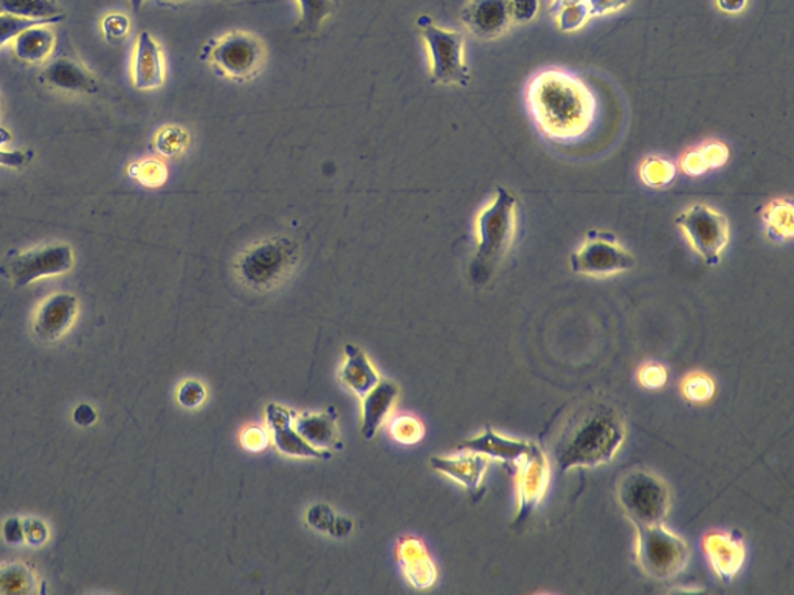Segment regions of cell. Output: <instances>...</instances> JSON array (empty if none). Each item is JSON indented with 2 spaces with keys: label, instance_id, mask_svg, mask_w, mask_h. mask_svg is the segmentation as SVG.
Segmentation results:
<instances>
[{
  "label": "cell",
  "instance_id": "cell-1",
  "mask_svg": "<svg viewBox=\"0 0 794 595\" xmlns=\"http://www.w3.org/2000/svg\"><path fill=\"white\" fill-rule=\"evenodd\" d=\"M526 102L538 131L559 143L582 139L598 109L593 90L562 68L538 72L526 87Z\"/></svg>",
  "mask_w": 794,
  "mask_h": 595
},
{
  "label": "cell",
  "instance_id": "cell-2",
  "mask_svg": "<svg viewBox=\"0 0 794 595\" xmlns=\"http://www.w3.org/2000/svg\"><path fill=\"white\" fill-rule=\"evenodd\" d=\"M625 423L620 411L601 400H590L562 423L551 445L560 473L610 464L624 445Z\"/></svg>",
  "mask_w": 794,
  "mask_h": 595
},
{
  "label": "cell",
  "instance_id": "cell-3",
  "mask_svg": "<svg viewBox=\"0 0 794 595\" xmlns=\"http://www.w3.org/2000/svg\"><path fill=\"white\" fill-rule=\"evenodd\" d=\"M517 197L498 186L476 216V251L469 269L473 284H487L509 255L517 235Z\"/></svg>",
  "mask_w": 794,
  "mask_h": 595
},
{
  "label": "cell",
  "instance_id": "cell-4",
  "mask_svg": "<svg viewBox=\"0 0 794 595\" xmlns=\"http://www.w3.org/2000/svg\"><path fill=\"white\" fill-rule=\"evenodd\" d=\"M298 264V246L292 239L277 236L259 240L236 258V278L254 292H269L282 284Z\"/></svg>",
  "mask_w": 794,
  "mask_h": 595
},
{
  "label": "cell",
  "instance_id": "cell-5",
  "mask_svg": "<svg viewBox=\"0 0 794 595\" xmlns=\"http://www.w3.org/2000/svg\"><path fill=\"white\" fill-rule=\"evenodd\" d=\"M622 513L633 526L658 524L670 512L672 494L662 476L645 468L625 473L616 486Z\"/></svg>",
  "mask_w": 794,
  "mask_h": 595
},
{
  "label": "cell",
  "instance_id": "cell-6",
  "mask_svg": "<svg viewBox=\"0 0 794 595\" xmlns=\"http://www.w3.org/2000/svg\"><path fill=\"white\" fill-rule=\"evenodd\" d=\"M635 562L647 577L667 582L686 571L689 545L664 522L635 526Z\"/></svg>",
  "mask_w": 794,
  "mask_h": 595
},
{
  "label": "cell",
  "instance_id": "cell-7",
  "mask_svg": "<svg viewBox=\"0 0 794 595\" xmlns=\"http://www.w3.org/2000/svg\"><path fill=\"white\" fill-rule=\"evenodd\" d=\"M418 26L429 50L431 82L444 86H469L471 71L465 64L463 34L442 29L427 17L418 19Z\"/></svg>",
  "mask_w": 794,
  "mask_h": 595
},
{
  "label": "cell",
  "instance_id": "cell-8",
  "mask_svg": "<svg viewBox=\"0 0 794 595\" xmlns=\"http://www.w3.org/2000/svg\"><path fill=\"white\" fill-rule=\"evenodd\" d=\"M205 50V60L212 64L216 74L244 83L255 78L265 67L266 48L261 40L247 32H232L219 40L210 42Z\"/></svg>",
  "mask_w": 794,
  "mask_h": 595
},
{
  "label": "cell",
  "instance_id": "cell-9",
  "mask_svg": "<svg viewBox=\"0 0 794 595\" xmlns=\"http://www.w3.org/2000/svg\"><path fill=\"white\" fill-rule=\"evenodd\" d=\"M675 224L706 266L720 264L721 255L729 244L727 216L708 205L697 204L683 212Z\"/></svg>",
  "mask_w": 794,
  "mask_h": 595
},
{
  "label": "cell",
  "instance_id": "cell-10",
  "mask_svg": "<svg viewBox=\"0 0 794 595\" xmlns=\"http://www.w3.org/2000/svg\"><path fill=\"white\" fill-rule=\"evenodd\" d=\"M635 264V257L621 246L616 236L599 230L588 231L582 246L570 258L572 272L590 278L614 277L629 272Z\"/></svg>",
  "mask_w": 794,
  "mask_h": 595
},
{
  "label": "cell",
  "instance_id": "cell-11",
  "mask_svg": "<svg viewBox=\"0 0 794 595\" xmlns=\"http://www.w3.org/2000/svg\"><path fill=\"white\" fill-rule=\"evenodd\" d=\"M74 264L75 255L71 246L49 244L13 255L0 267V273L13 284L14 289H22L42 278L60 277L71 272Z\"/></svg>",
  "mask_w": 794,
  "mask_h": 595
},
{
  "label": "cell",
  "instance_id": "cell-12",
  "mask_svg": "<svg viewBox=\"0 0 794 595\" xmlns=\"http://www.w3.org/2000/svg\"><path fill=\"white\" fill-rule=\"evenodd\" d=\"M514 470L517 499L514 524L521 526L544 501L551 483V464L541 446L530 442L528 452L515 464Z\"/></svg>",
  "mask_w": 794,
  "mask_h": 595
},
{
  "label": "cell",
  "instance_id": "cell-13",
  "mask_svg": "<svg viewBox=\"0 0 794 595\" xmlns=\"http://www.w3.org/2000/svg\"><path fill=\"white\" fill-rule=\"evenodd\" d=\"M293 415H296V411L278 405V403H269L266 408L267 425H269L277 452L288 457H300V459L330 461L331 452L314 448L297 433V430L293 429Z\"/></svg>",
  "mask_w": 794,
  "mask_h": 595
},
{
  "label": "cell",
  "instance_id": "cell-14",
  "mask_svg": "<svg viewBox=\"0 0 794 595\" xmlns=\"http://www.w3.org/2000/svg\"><path fill=\"white\" fill-rule=\"evenodd\" d=\"M461 22L480 40L502 37L514 25L509 0H469L461 10Z\"/></svg>",
  "mask_w": 794,
  "mask_h": 595
},
{
  "label": "cell",
  "instance_id": "cell-15",
  "mask_svg": "<svg viewBox=\"0 0 794 595\" xmlns=\"http://www.w3.org/2000/svg\"><path fill=\"white\" fill-rule=\"evenodd\" d=\"M78 298L72 293H55L42 301L33 318V334L41 342L53 343L63 338L78 316Z\"/></svg>",
  "mask_w": 794,
  "mask_h": 595
},
{
  "label": "cell",
  "instance_id": "cell-16",
  "mask_svg": "<svg viewBox=\"0 0 794 595\" xmlns=\"http://www.w3.org/2000/svg\"><path fill=\"white\" fill-rule=\"evenodd\" d=\"M491 459L480 453L464 452L455 456H433L430 467L464 487L475 499L483 498L484 478Z\"/></svg>",
  "mask_w": 794,
  "mask_h": 595
},
{
  "label": "cell",
  "instance_id": "cell-17",
  "mask_svg": "<svg viewBox=\"0 0 794 595\" xmlns=\"http://www.w3.org/2000/svg\"><path fill=\"white\" fill-rule=\"evenodd\" d=\"M704 551L713 574L725 583H731L737 577L747 559L742 538L727 530H712L706 533Z\"/></svg>",
  "mask_w": 794,
  "mask_h": 595
},
{
  "label": "cell",
  "instance_id": "cell-18",
  "mask_svg": "<svg viewBox=\"0 0 794 595\" xmlns=\"http://www.w3.org/2000/svg\"><path fill=\"white\" fill-rule=\"evenodd\" d=\"M632 0H552L549 13L556 19L560 32H578L588 19L616 13L630 6Z\"/></svg>",
  "mask_w": 794,
  "mask_h": 595
},
{
  "label": "cell",
  "instance_id": "cell-19",
  "mask_svg": "<svg viewBox=\"0 0 794 595\" xmlns=\"http://www.w3.org/2000/svg\"><path fill=\"white\" fill-rule=\"evenodd\" d=\"M165 56L159 42L148 32H141L137 37L136 52H133L132 83L136 89L154 90L165 83Z\"/></svg>",
  "mask_w": 794,
  "mask_h": 595
},
{
  "label": "cell",
  "instance_id": "cell-20",
  "mask_svg": "<svg viewBox=\"0 0 794 595\" xmlns=\"http://www.w3.org/2000/svg\"><path fill=\"white\" fill-rule=\"evenodd\" d=\"M529 445L530 442L528 441L503 436L498 431L486 426L484 431H481L479 436L461 442V444L458 445V450L480 453V455H484L491 461H498V463L514 468L515 464L528 452Z\"/></svg>",
  "mask_w": 794,
  "mask_h": 595
},
{
  "label": "cell",
  "instance_id": "cell-21",
  "mask_svg": "<svg viewBox=\"0 0 794 595\" xmlns=\"http://www.w3.org/2000/svg\"><path fill=\"white\" fill-rule=\"evenodd\" d=\"M339 411L335 407L326 408L323 413L293 415V429L309 445L316 450H343L337 426Z\"/></svg>",
  "mask_w": 794,
  "mask_h": 595
},
{
  "label": "cell",
  "instance_id": "cell-22",
  "mask_svg": "<svg viewBox=\"0 0 794 595\" xmlns=\"http://www.w3.org/2000/svg\"><path fill=\"white\" fill-rule=\"evenodd\" d=\"M399 394V388L389 380H382L362 399L361 433L365 441H372L377 431L391 414Z\"/></svg>",
  "mask_w": 794,
  "mask_h": 595
},
{
  "label": "cell",
  "instance_id": "cell-23",
  "mask_svg": "<svg viewBox=\"0 0 794 595\" xmlns=\"http://www.w3.org/2000/svg\"><path fill=\"white\" fill-rule=\"evenodd\" d=\"M41 82L52 89L72 91V94L98 91L97 79L82 64L68 58H60L50 63L42 71Z\"/></svg>",
  "mask_w": 794,
  "mask_h": 595
},
{
  "label": "cell",
  "instance_id": "cell-24",
  "mask_svg": "<svg viewBox=\"0 0 794 595\" xmlns=\"http://www.w3.org/2000/svg\"><path fill=\"white\" fill-rule=\"evenodd\" d=\"M397 556H399V562L403 564V570L411 586L427 589L434 585L438 578L437 566L431 562L426 548L418 538H400Z\"/></svg>",
  "mask_w": 794,
  "mask_h": 595
},
{
  "label": "cell",
  "instance_id": "cell-25",
  "mask_svg": "<svg viewBox=\"0 0 794 595\" xmlns=\"http://www.w3.org/2000/svg\"><path fill=\"white\" fill-rule=\"evenodd\" d=\"M339 380L347 389L364 399L366 394L380 381L379 372L358 346H345V364L339 374Z\"/></svg>",
  "mask_w": 794,
  "mask_h": 595
},
{
  "label": "cell",
  "instance_id": "cell-26",
  "mask_svg": "<svg viewBox=\"0 0 794 595\" xmlns=\"http://www.w3.org/2000/svg\"><path fill=\"white\" fill-rule=\"evenodd\" d=\"M729 149L721 141H706L700 147L689 149L679 160L683 173L690 177L704 175L706 171L719 170L727 165Z\"/></svg>",
  "mask_w": 794,
  "mask_h": 595
},
{
  "label": "cell",
  "instance_id": "cell-27",
  "mask_svg": "<svg viewBox=\"0 0 794 595\" xmlns=\"http://www.w3.org/2000/svg\"><path fill=\"white\" fill-rule=\"evenodd\" d=\"M55 48V33L47 25H36L25 30L13 40L14 55L24 63H42Z\"/></svg>",
  "mask_w": 794,
  "mask_h": 595
},
{
  "label": "cell",
  "instance_id": "cell-28",
  "mask_svg": "<svg viewBox=\"0 0 794 595\" xmlns=\"http://www.w3.org/2000/svg\"><path fill=\"white\" fill-rule=\"evenodd\" d=\"M762 223L766 236L774 242L793 239V202L790 198H774L762 209Z\"/></svg>",
  "mask_w": 794,
  "mask_h": 595
},
{
  "label": "cell",
  "instance_id": "cell-29",
  "mask_svg": "<svg viewBox=\"0 0 794 595\" xmlns=\"http://www.w3.org/2000/svg\"><path fill=\"white\" fill-rule=\"evenodd\" d=\"M40 578L30 564L6 562L0 564V594H36Z\"/></svg>",
  "mask_w": 794,
  "mask_h": 595
},
{
  "label": "cell",
  "instance_id": "cell-30",
  "mask_svg": "<svg viewBox=\"0 0 794 595\" xmlns=\"http://www.w3.org/2000/svg\"><path fill=\"white\" fill-rule=\"evenodd\" d=\"M0 13L37 21H63V9L56 0H0Z\"/></svg>",
  "mask_w": 794,
  "mask_h": 595
},
{
  "label": "cell",
  "instance_id": "cell-31",
  "mask_svg": "<svg viewBox=\"0 0 794 595\" xmlns=\"http://www.w3.org/2000/svg\"><path fill=\"white\" fill-rule=\"evenodd\" d=\"M307 522L309 528L334 538H345L354 530L353 520L340 517L326 505L312 506L307 512Z\"/></svg>",
  "mask_w": 794,
  "mask_h": 595
},
{
  "label": "cell",
  "instance_id": "cell-32",
  "mask_svg": "<svg viewBox=\"0 0 794 595\" xmlns=\"http://www.w3.org/2000/svg\"><path fill=\"white\" fill-rule=\"evenodd\" d=\"M300 26L308 33L322 29L324 21L334 13L337 0H297Z\"/></svg>",
  "mask_w": 794,
  "mask_h": 595
},
{
  "label": "cell",
  "instance_id": "cell-33",
  "mask_svg": "<svg viewBox=\"0 0 794 595\" xmlns=\"http://www.w3.org/2000/svg\"><path fill=\"white\" fill-rule=\"evenodd\" d=\"M637 174L644 185L651 188H666L677 175V167L669 160L651 155L641 162Z\"/></svg>",
  "mask_w": 794,
  "mask_h": 595
},
{
  "label": "cell",
  "instance_id": "cell-34",
  "mask_svg": "<svg viewBox=\"0 0 794 595\" xmlns=\"http://www.w3.org/2000/svg\"><path fill=\"white\" fill-rule=\"evenodd\" d=\"M190 147V133L181 126H165L155 136L154 148L163 158H179Z\"/></svg>",
  "mask_w": 794,
  "mask_h": 595
},
{
  "label": "cell",
  "instance_id": "cell-35",
  "mask_svg": "<svg viewBox=\"0 0 794 595\" xmlns=\"http://www.w3.org/2000/svg\"><path fill=\"white\" fill-rule=\"evenodd\" d=\"M682 394L693 403L711 402L716 396V381L704 371L689 372L682 381Z\"/></svg>",
  "mask_w": 794,
  "mask_h": 595
},
{
  "label": "cell",
  "instance_id": "cell-36",
  "mask_svg": "<svg viewBox=\"0 0 794 595\" xmlns=\"http://www.w3.org/2000/svg\"><path fill=\"white\" fill-rule=\"evenodd\" d=\"M129 174L141 185L148 188H159L165 185L168 178V170L165 163L158 159L141 160V162L132 163L129 166Z\"/></svg>",
  "mask_w": 794,
  "mask_h": 595
},
{
  "label": "cell",
  "instance_id": "cell-37",
  "mask_svg": "<svg viewBox=\"0 0 794 595\" xmlns=\"http://www.w3.org/2000/svg\"><path fill=\"white\" fill-rule=\"evenodd\" d=\"M55 21H37V19H26L21 17H13V14L0 13V47L9 44L19 34L25 32V30L32 29L36 25H53Z\"/></svg>",
  "mask_w": 794,
  "mask_h": 595
},
{
  "label": "cell",
  "instance_id": "cell-38",
  "mask_svg": "<svg viewBox=\"0 0 794 595\" xmlns=\"http://www.w3.org/2000/svg\"><path fill=\"white\" fill-rule=\"evenodd\" d=\"M389 430H391L393 437L403 445L418 444L423 437V433H426L422 423L418 419L411 418V415L395 419Z\"/></svg>",
  "mask_w": 794,
  "mask_h": 595
},
{
  "label": "cell",
  "instance_id": "cell-39",
  "mask_svg": "<svg viewBox=\"0 0 794 595\" xmlns=\"http://www.w3.org/2000/svg\"><path fill=\"white\" fill-rule=\"evenodd\" d=\"M207 399V388L197 380L183 381L178 389L179 405L185 410H196Z\"/></svg>",
  "mask_w": 794,
  "mask_h": 595
},
{
  "label": "cell",
  "instance_id": "cell-40",
  "mask_svg": "<svg viewBox=\"0 0 794 595\" xmlns=\"http://www.w3.org/2000/svg\"><path fill=\"white\" fill-rule=\"evenodd\" d=\"M636 379L641 387L656 391V389H662L667 383L669 372L663 365L651 361V364H645L637 369Z\"/></svg>",
  "mask_w": 794,
  "mask_h": 595
},
{
  "label": "cell",
  "instance_id": "cell-41",
  "mask_svg": "<svg viewBox=\"0 0 794 595\" xmlns=\"http://www.w3.org/2000/svg\"><path fill=\"white\" fill-rule=\"evenodd\" d=\"M101 29L106 40L110 42L124 41L128 36L129 30H131V21L125 14H108L103 19Z\"/></svg>",
  "mask_w": 794,
  "mask_h": 595
},
{
  "label": "cell",
  "instance_id": "cell-42",
  "mask_svg": "<svg viewBox=\"0 0 794 595\" xmlns=\"http://www.w3.org/2000/svg\"><path fill=\"white\" fill-rule=\"evenodd\" d=\"M514 25L529 24L540 11V0H509Z\"/></svg>",
  "mask_w": 794,
  "mask_h": 595
},
{
  "label": "cell",
  "instance_id": "cell-43",
  "mask_svg": "<svg viewBox=\"0 0 794 595\" xmlns=\"http://www.w3.org/2000/svg\"><path fill=\"white\" fill-rule=\"evenodd\" d=\"M24 533L25 544L32 545V548H41L42 544L47 543V524L42 520H37V518H25Z\"/></svg>",
  "mask_w": 794,
  "mask_h": 595
},
{
  "label": "cell",
  "instance_id": "cell-44",
  "mask_svg": "<svg viewBox=\"0 0 794 595\" xmlns=\"http://www.w3.org/2000/svg\"><path fill=\"white\" fill-rule=\"evenodd\" d=\"M3 540L9 544H25L24 520L22 518H10L2 526Z\"/></svg>",
  "mask_w": 794,
  "mask_h": 595
},
{
  "label": "cell",
  "instance_id": "cell-45",
  "mask_svg": "<svg viewBox=\"0 0 794 595\" xmlns=\"http://www.w3.org/2000/svg\"><path fill=\"white\" fill-rule=\"evenodd\" d=\"M32 151H6L0 149V166L14 167V170H21L32 162Z\"/></svg>",
  "mask_w": 794,
  "mask_h": 595
},
{
  "label": "cell",
  "instance_id": "cell-46",
  "mask_svg": "<svg viewBox=\"0 0 794 595\" xmlns=\"http://www.w3.org/2000/svg\"><path fill=\"white\" fill-rule=\"evenodd\" d=\"M267 441H269V437H267L266 431L258 429V426H251L243 436V444L250 452H259V450L265 448Z\"/></svg>",
  "mask_w": 794,
  "mask_h": 595
},
{
  "label": "cell",
  "instance_id": "cell-47",
  "mask_svg": "<svg viewBox=\"0 0 794 595\" xmlns=\"http://www.w3.org/2000/svg\"><path fill=\"white\" fill-rule=\"evenodd\" d=\"M97 411H95L90 405H87V403H82V405L76 407V410L74 411V421L76 425L92 426L95 422H97Z\"/></svg>",
  "mask_w": 794,
  "mask_h": 595
},
{
  "label": "cell",
  "instance_id": "cell-48",
  "mask_svg": "<svg viewBox=\"0 0 794 595\" xmlns=\"http://www.w3.org/2000/svg\"><path fill=\"white\" fill-rule=\"evenodd\" d=\"M748 0H717V7L723 13L737 14L740 13L747 7Z\"/></svg>",
  "mask_w": 794,
  "mask_h": 595
},
{
  "label": "cell",
  "instance_id": "cell-49",
  "mask_svg": "<svg viewBox=\"0 0 794 595\" xmlns=\"http://www.w3.org/2000/svg\"><path fill=\"white\" fill-rule=\"evenodd\" d=\"M11 141V133L9 129L2 128L0 126V147H3V144L10 143Z\"/></svg>",
  "mask_w": 794,
  "mask_h": 595
},
{
  "label": "cell",
  "instance_id": "cell-50",
  "mask_svg": "<svg viewBox=\"0 0 794 595\" xmlns=\"http://www.w3.org/2000/svg\"><path fill=\"white\" fill-rule=\"evenodd\" d=\"M144 2H147V0H129L133 11H139Z\"/></svg>",
  "mask_w": 794,
  "mask_h": 595
},
{
  "label": "cell",
  "instance_id": "cell-51",
  "mask_svg": "<svg viewBox=\"0 0 794 595\" xmlns=\"http://www.w3.org/2000/svg\"><path fill=\"white\" fill-rule=\"evenodd\" d=\"M160 2L168 3V6H181V3L189 2V0H160Z\"/></svg>",
  "mask_w": 794,
  "mask_h": 595
}]
</instances>
